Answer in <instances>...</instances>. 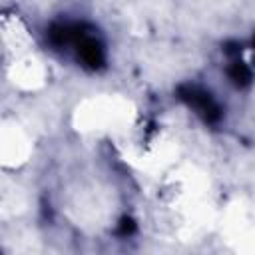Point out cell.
<instances>
[{"label": "cell", "instance_id": "obj_1", "mask_svg": "<svg viewBox=\"0 0 255 255\" xmlns=\"http://www.w3.org/2000/svg\"><path fill=\"white\" fill-rule=\"evenodd\" d=\"M179 98L205 122H215L221 116V108L215 102V98L199 86H183L179 90Z\"/></svg>", "mask_w": 255, "mask_h": 255}]
</instances>
